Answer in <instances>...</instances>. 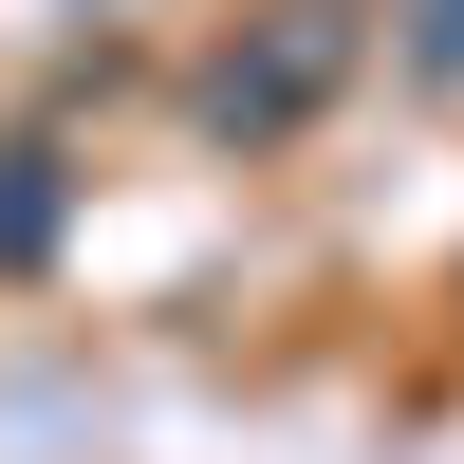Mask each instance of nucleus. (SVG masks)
Wrapping results in <instances>:
<instances>
[{
	"instance_id": "f257e3e1",
	"label": "nucleus",
	"mask_w": 464,
	"mask_h": 464,
	"mask_svg": "<svg viewBox=\"0 0 464 464\" xmlns=\"http://www.w3.org/2000/svg\"><path fill=\"white\" fill-rule=\"evenodd\" d=\"M334 56H353V19H334V0H297V37H279V56H223L205 74V111H223V130H279V111H316V74Z\"/></svg>"
}]
</instances>
